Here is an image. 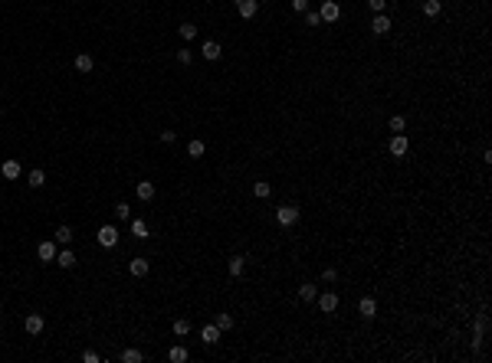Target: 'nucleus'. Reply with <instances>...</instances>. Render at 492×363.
I'll return each mask as SVG.
<instances>
[{"label": "nucleus", "instance_id": "nucleus-36", "mask_svg": "<svg viewBox=\"0 0 492 363\" xmlns=\"http://www.w3.org/2000/svg\"><path fill=\"white\" fill-rule=\"evenodd\" d=\"M161 141H164V144H174V141H177V131H161Z\"/></svg>", "mask_w": 492, "mask_h": 363}, {"label": "nucleus", "instance_id": "nucleus-37", "mask_svg": "<svg viewBox=\"0 0 492 363\" xmlns=\"http://www.w3.org/2000/svg\"><path fill=\"white\" fill-rule=\"evenodd\" d=\"M322 278L332 285V281H338V272H335V268H325V272H322Z\"/></svg>", "mask_w": 492, "mask_h": 363}, {"label": "nucleus", "instance_id": "nucleus-7", "mask_svg": "<svg viewBox=\"0 0 492 363\" xmlns=\"http://www.w3.org/2000/svg\"><path fill=\"white\" fill-rule=\"evenodd\" d=\"M319 17H322V23H335L341 17V7L335 4V0H325L322 4V10H319Z\"/></svg>", "mask_w": 492, "mask_h": 363}, {"label": "nucleus", "instance_id": "nucleus-30", "mask_svg": "<svg viewBox=\"0 0 492 363\" xmlns=\"http://www.w3.org/2000/svg\"><path fill=\"white\" fill-rule=\"evenodd\" d=\"M132 233H135V239H148V226H145V220H132Z\"/></svg>", "mask_w": 492, "mask_h": 363}, {"label": "nucleus", "instance_id": "nucleus-2", "mask_svg": "<svg viewBox=\"0 0 492 363\" xmlns=\"http://www.w3.org/2000/svg\"><path fill=\"white\" fill-rule=\"evenodd\" d=\"M95 242H99L102 249H115V246H118V229H115V226H102V229L95 233Z\"/></svg>", "mask_w": 492, "mask_h": 363}, {"label": "nucleus", "instance_id": "nucleus-25", "mask_svg": "<svg viewBox=\"0 0 492 363\" xmlns=\"http://www.w3.org/2000/svg\"><path fill=\"white\" fill-rule=\"evenodd\" d=\"M217 327H220V330H233L236 327V321H233V314H227V311H223V314H217Z\"/></svg>", "mask_w": 492, "mask_h": 363}, {"label": "nucleus", "instance_id": "nucleus-9", "mask_svg": "<svg viewBox=\"0 0 492 363\" xmlns=\"http://www.w3.org/2000/svg\"><path fill=\"white\" fill-rule=\"evenodd\" d=\"M390 17L387 14H374V20H371V33H377V36H384V33H390Z\"/></svg>", "mask_w": 492, "mask_h": 363}, {"label": "nucleus", "instance_id": "nucleus-23", "mask_svg": "<svg viewBox=\"0 0 492 363\" xmlns=\"http://www.w3.org/2000/svg\"><path fill=\"white\" fill-rule=\"evenodd\" d=\"M56 242H59V246H69L72 239H76V236H72V226H59L56 229V236H53Z\"/></svg>", "mask_w": 492, "mask_h": 363}, {"label": "nucleus", "instance_id": "nucleus-38", "mask_svg": "<svg viewBox=\"0 0 492 363\" xmlns=\"http://www.w3.org/2000/svg\"><path fill=\"white\" fill-rule=\"evenodd\" d=\"M82 360H85V363H99V360H102V356H99L95 350H85V353H82Z\"/></svg>", "mask_w": 492, "mask_h": 363}, {"label": "nucleus", "instance_id": "nucleus-3", "mask_svg": "<svg viewBox=\"0 0 492 363\" xmlns=\"http://www.w3.org/2000/svg\"><path fill=\"white\" fill-rule=\"evenodd\" d=\"M315 301H319L322 314H335V311H338V295H335V291H325V295H319Z\"/></svg>", "mask_w": 492, "mask_h": 363}, {"label": "nucleus", "instance_id": "nucleus-21", "mask_svg": "<svg viewBox=\"0 0 492 363\" xmlns=\"http://www.w3.org/2000/svg\"><path fill=\"white\" fill-rule=\"evenodd\" d=\"M43 184H46V173H43L40 167H36V170H30V173H27V187H33V190H40Z\"/></svg>", "mask_w": 492, "mask_h": 363}, {"label": "nucleus", "instance_id": "nucleus-14", "mask_svg": "<svg viewBox=\"0 0 492 363\" xmlns=\"http://www.w3.org/2000/svg\"><path fill=\"white\" fill-rule=\"evenodd\" d=\"M148 268H151V265H148V259H141V255L128 262V272H132L135 278H145V275H148Z\"/></svg>", "mask_w": 492, "mask_h": 363}, {"label": "nucleus", "instance_id": "nucleus-13", "mask_svg": "<svg viewBox=\"0 0 492 363\" xmlns=\"http://www.w3.org/2000/svg\"><path fill=\"white\" fill-rule=\"evenodd\" d=\"M299 298H302L305 304H315V298H319V288H315L312 281H302V285H299Z\"/></svg>", "mask_w": 492, "mask_h": 363}, {"label": "nucleus", "instance_id": "nucleus-39", "mask_svg": "<svg viewBox=\"0 0 492 363\" xmlns=\"http://www.w3.org/2000/svg\"><path fill=\"white\" fill-rule=\"evenodd\" d=\"M292 10H299V14H305V10H309V0H292Z\"/></svg>", "mask_w": 492, "mask_h": 363}, {"label": "nucleus", "instance_id": "nucleus-5", "mask_svg": "<svg viewBox=\"0 0 492 363\" xmlns=\"http://www.w3.org/2000/svg\"><path fill=\"white\" fill-rule=\"evenodd\" d=\"M56 239H43L40 246H36V255H40V262H56Z\"/></svg>", "mask_w": 492, "mask_h": 363}, {"label": "nucleus", "instance_id": "nucleus-12", "mask_svg": "<svg viewBox=\"0 0 492 363\" xmlns=\"http://www.w3.org/2000/svg\"><path fill=\"white\" fill-rule=\"evenodd\" d=\"M220 334H223V330L217 327V324H207V327L201 330V340L207 343V347H214V343H220Z\"/></svg>", "mask_w": 492, "mask_h": 363}, {"label": "nucleus", "instance_id": "nucleus-27", "mask_svg": "<svg viewBox=\"0 0 492 363\" xmlns=\"http://www.w3.org/2000/svg\"><path fill=\"white\" fill-rule=\"evenodd\" d=\"M122 360H125V363H141V360H145V353L135 350V347H128V350H122Z\"/></svg>", "mask_w": 492, "mask_h": 363}, {"label": "nucleus", "instance_id": "nucleus-8", "mask_svg": "<svg viewBox=\"0 0 492 363\" xmlns=\"http://www.w3.org/2000/svg\"><path fill=\"white\" fill-rule=\"evenodd\" d=\"M236 14H240L243 20H253V17L259 14V4L256 0H236Z\"/></svg>", "mask_w": 492, "mask_h": 363}, {"label": "nucleus", "instance_id": "nucleus-16", "mask_svg": "<svg viewBox=\"0 0 492 363\" xmlns=\"http://www.w3.org/2000/svg\"><path fill=\"white\" fill-rule=\"evenodd\" d=\"M227 272L233 275V278H240V275L246 272V259H243V255H233V259L227 262Z\"/></svg>", "mask_w": 492, "mask_h": 363}, {"label": "nucleus", "instance_id": "nucleus-4", "mask_svg": "<svg viewBox=\"0 0 492 363\" xmlns=\"http://www.w3.org/2000/svg\"><path fill=\"white\" fill-rule=\"evenodd\" d=\"M201 56H204L207 62H217V59L223 56V46H220L217 40H204V46H201Z\"/></svg>", "mask_w": 492, "mask_h": 363}, {"label": "nucleus", "instance_id": "nucleus-19", "mask_svg": "<svg viewBox=\"0 0 492 363\" xmlns=\"http://www.w3.org/2000/svg\"><path fill=\"white\" fill-rule=\"evenodd\" d=\"M56 265H59V268H72V265H76V252H72V249L56 252Z\"/></svg>", "mask_w": 492, "mask_h": 363}, {"label": "nucleus", "instance_id": "nucleus-33", "mask_svg": "<svg viewBox=\"0 0 492 363\" xmlns=\"http://www.w3.org/2000/svg\"><path fill=\"white\" fill-rule=\"evenodd\" d=\"M190 59H194V53H190L187 46H184V49H177V62H180V66H190Z\"/></svg>", "mask_w": 492, "mask_h": 363}, {"label": "nucleus", "instance_id": "nucleus-11", "mask_svg": "<svg viewBox=\"0 0 492 363\" xmlns=\"http://www.w3.org/2000/svg\"><path fill=\"white\" fill-rule=\"evenodd\" d=\"M0 173H4V180H17L23 173V167H20V160H4V164H0Z\"/></svg>", "mask_w": 492, "mask_h": 363}, {"label": "nucleus", "instance_id": "nucleus-31", "mask_svg": "<svg viewBox=\"0 0 492 363\" xmlns=\"http://www.w3.org/2000/svg\"><path fill=\"white\" fill-rule=\"evenodd\" d=\"M112 213H115V220H132V206H128V203H115Z\"/></svg>", "mask_w": 492, "mask_h": 363}, {"label": "nucleus", "instance_id": "nucleus-1", "mask_svg": "<svg viewBox=\"0 0 492 363\" xmlns=\"http://www.w3.org/2000/svg\"><path fill=\"white\" fill-rule=\"evenodd\" d=\"M299 216H302V213H299V206H292V203H285V206L276 210V223H279V226H296Z\"/></svg>", "mask_w": 492, "mask_h": 363}, {"label": "nucleus", "instance_id": "nucleus-35", "mask_svg": "<svg viewBox=\"0 0 492 363\" xmlns=\"http://www.w3.org/2000/svg\"><path fill=\"white\" fill-rule=\"evenodd\" d=\"M305 23H309V27H319V23H322L319 10H305Z\"/></svg>", "mask_w": 492, "mask_h": 363}, {"label": "nucleus", "instance_id": "nucleus-34", "mask_svg": "<svg viewBox=\"0 0 492 363\" xmlns=\"http://www.w3.org/2000/svg\"><path fill=\"white\" fill-rule=\"evenodd\" d=\"M367 7L374 14H387V0H367Z\"/></svg>", "mask_w": 492, "mask_h": 363}, {"label": "nucleus", "instance_id": "nucleus-20", "mask_svg": "<svg viewBox=\"0 0 492 363\" xmlns=\"http://www.w3.org/2000/svg\"><path fill=\"white\" fill-rule=\"evenodd\" d=\"M135 193H138V200L148 203V200H154V184H151V180H141V184L135 187Z\"/></svg>", "mask_w": 492, "mask_h": 363}, {"label": "nucleus", "instance_id": "nucleus-24", "mask_svg": "<svg viewBox=\"0 0 492 363\" xmlns=\"http://www.w3.org/2000/svg\"><path fill=\"white\" fill-rule=\"evenodd\" d=\"M387 128L394 131V134H404V131H407V118H404V115H394V118L387 121Z\"/></svg>", "mask_w": 492, "mask_h": 363}, {"label": "nucleus", "instance_id": "nucleus-10", "mask_svg": "<svg viewBox=\"0 0 492 363\" xmlns=\"http://www.w3.org/2000/svg\"><path fill=\"white\" fill-rule=\"evenodd\" d=\"M387 147H390V154H394V157H404L410 144H407V137H404V134H390V144H387Z\"/></svg>", "mask_w": 492, "mask_h": 363}, {"label": "nucleus", "instance_id": "nucleus-28", "mask_svg": "<svg viewBox=\"0 0 492 363\" xmlns=\"http://www.w3.org/2000/svg\"><path fill=\"white\" fill-rule=\"evenodd\" d=\"M177 33H180V40L187 43V40H194V36H197V27H194V23H180Z\"/></svg>", "mask_w": 492, "mask_h": 363}, {"label": "nucleus", "instance_id": "nucleus-15", "mask_svg": "<svg viewBox=\"0 0 492 363\" xmlns=\"http://www.w3.org/2000/svg\"><path fill=\"white\" fill-rule=\"evenodd\" d=\"M72 66H76V72H92V66H95V59H92L89 53H79L76 59H72Z\"/></svg>", "mask_w": 492, "mask_h": 363}, {"label": "nucleus", "instance_id": "nucleus-18", "mask_svg": "<svg viewBox=\"0 0 492 363\" xmlns=\"http://www.w3.org/2000/svg\"><path fill=\"white\" fill-rule=\"evenodd\" d=\"M187 347H184V343H174V347L171 350H167V360H171V363H184V360H187Z\"/></svg>", "mask_w": 492, "mask_h": 363}, {"label": "nucleus", "instance_id": "nucleus-32", "mask_svg": "<svg viewBox=\"0 0 492 363\" xmlns=\"http://www.w3.org/2000/svg\"><path fill=\"white\" fill-rule=\"evenodd\" d=\"M174 334H177V337H187V334H190V321H184V317H180V321H174Z\"/></svg>", "mask_w": 492, "mask_h": 363}, {"label": "nucleus", "instance_id": "nucleus-17", "mask_svg": "<svg viewBox=\"0 0 492 363\" xmlns=\"http://www.w3.org/2000/svg\"><path fill=\"white\" fill-rule=\"evenodd\" d=\"M23 327H27V334H43V317L40 314H27V321H23Z\"/></svg>", "mask_w": 492, "mask_h": 363}, {"label": "nucleus", "instance_id": "nucleus-29", "mask_svg": "<svg viewBox=\"0 0 492 363\" xmlns=\"http://www.w3.org/2000/svg\"><path fill=\"white\" fill-rule=\"evenodd\" d=\"M204 151H207V147H204V141H190V144H187V157H194V160L204 157Z\"/></svg>", "mask_w": 492, "mask_h": 363}, {"label": "nucleus", "instance_id": "nucleus-22", "mask_svg": "<svg viewBox=\"0 0 492 363\" xmlns=\"http://www.w3.org/2000/svg\"><path fill=\"white\" fill-rule=\"evenodd\" d=\"M423 17H440V10H443V0H423Z\"/></svg>", "mask_w": 492, "mask_h": 363}, {"label": "nucleus", "instance_id": "nucleus-26", "mask_svg": "<svg viewBox=\"0 0 492 363\" xmlns=\"http://www.w3.org/2000/svg\"><path fill=\"white\" fill-rule=\"evenodd\" d=\"M272 193V187L266 184V180H256V184H253V197H259V200H266Z\"/></svg>", "mask_w": 492, "mask_h": 363}, {"label": "nucleus", "instance_id": "nucleus-6", "mask_svg": "<svg viewBox=\"0 0 492 363\" xmlns=\"http://www.w3.org/2000/svg\"><path fill=\"white\" fill-rule=\"evenodd\" d=\"M358 314L361 317H364V321H374V317H377V301H374V298H361V301H358Z\"/></svg>", "mask_w": 492, "mask_h": 363}]
</instances>
